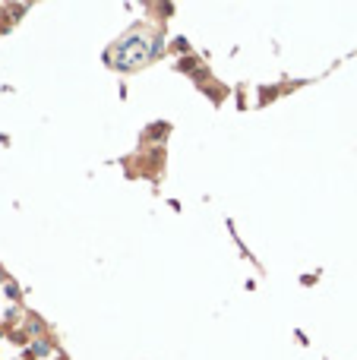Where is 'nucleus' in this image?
<instances>
[{
	"label": "nucleus",
	"mask_w": 357,
	"mask_h": 360,
	"mask_svg": "<svg viewBox=\"0 0 357 360\" xmlns=\"http://www.w3.org/2000/svg\"><path fill=\"white\" fill-rule=\"evenodd\" d=\"M161 51V41H142L139 35H130V38H124L121 44H114L108 51V60L117 67V70H139L142 64H149L152 57H155Z\"/></svg>",
	"instance_id": "obj_1"
},
{
	"label": "nucleus",
	"mask_w": 357,
	"mask_h": 360,
	"mask_svg": "<svg viewBox=\"0 0 357 360\" xmlns=\"http://www.w3.org/2000/svg\"><path fill=\"white\" fill-rule=\"evenodd\" d=\"M32 351L38 354V357H44L47 351H51V344H47V341H35V344H32Z\"/></svg>",
	"instance_id": "obj_2"
},
{
	"label": "nucleus",
	"mask_w": 357,
	"mask_h": 360,
	"mask_svg": "<svg viewBox=\"0 0 357 360\" xmlns=\"http://www.w3.org/2000/svg\"><path fill=\"white\" fill-rule=\"evenodd\" d=\"M0 281H4V272H0Z\"/></svg>",
	"instance_id": "obj_3"
}]
</instances>
